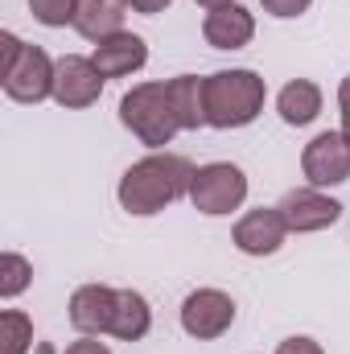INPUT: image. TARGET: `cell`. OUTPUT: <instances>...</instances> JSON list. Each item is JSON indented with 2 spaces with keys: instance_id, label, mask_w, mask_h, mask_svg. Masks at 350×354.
<instances>
[{
  "instance_id": "obj_1",
  "label": "cell",
  "mask_w": 350,
  "mask_h": 354,
  "mask_svg": "<svg viewBox=\"0 0 350 354\" xmlns=\"http://www.w3.org/2000/svg\"><path fill=\"white\" fill-rule=\"evenodd\" d=\"M190 181H194L190 157L161 149V153H149L124 169L120 185H116V198L128 214L149 218V214H161L165 206H174L177 198H190Z\"/></svg>"
},
{
  "instance_id": "obj_2",
  "label": "cell",
  "mask_w": 350,
  "mask_h": 354,
  "mask_svg": "<svg viewBox=\"0 0 350 354\" xmlns=\"http://www.w3.org/2000/svg\"><path fill=\"white\" fill-rule=\"evenodd\" d=\"M206 128L231 132V128H248L256 124V115L264 111L268 87L256 71H214L206 75Z\"/></svg>"
},
{
  "instance_id": "obj_3",
  "label": "cell",
  "mask_w": 350,
  "mask_h": 354,
  "mask_svg": "<svg viewBox=\"0 0 350 354\" xmlns=\"http://www.w3.org/2000/svg\"><path fill=\"white\" fill-rule=\"evenodd\" d=\"M120 124L149 145L153 153H161L165 145H174V136L181 132V115L174 103V87L165 83H136L132 91H124L120 99Z\"/></svg>"
},
{
  "instance_id": "obj_4",
  "label": "cell",
  "mask_w": 350,
  "mask_h": 354,
  "mask_svg": "<svg viewBox=\"0 0 350 354\" xmlns=\"http://www.w3.org/2000/svg\"><path fill=\"white\" fill-rule=\"evenodd\" d=\"M0 50H4V66H0V83L12 103H42L54 99V58L42 46H25L17 33H0Z\"/></svg>"
},
{
  "instance_id": "obj_5",
  "label": "cell",
  "mask_w": 350,
  "mask_h": 354,
  "mask_svg": "<svg viewBox=\"0 0 350 354\" xmlns=\"http://www.w3.org/2000/svg\"><path fill=\"white\" fill-rule=\"evenodd\" d=\"M190 202L198 214H210V218H223L231 210H239L248 202V174L231 161H210V165H198L194 181H190Z\"/></svg>"
},
{
  "instance_id": "obj_6",
  "label": "cell",
  "mask_w": 350,
  "mask_h": 354,
  "mask_svg": "<svg viewBox=\"0 0 350 354\" xmlns=\"http://www.w3.org/2000/svg\"><path fill=\"white\" fill-rule=\"evenodd\" d=\"M235 326V301L223 288H194L181 301V330L198 342H214Z\"/></svg>"
},
{
  "instance_id": "obj_7",
  "label": "cell",
  "mask_w": 350,
  "mask_h": 354,
  "mask_svg": "<svg viewBox=\"0 0 350 354\" xmlns=\"http://www.w3.org/2000/svg\"><path fill=\"white\" fill-rule=\"evenodd\" d=\"M301 174L313 189L350 181V145L342 132H317L301 153Z\"/></svg>"
},
{
  "instance_id": "obj_8",
  "label": "cell",
  "mask_w": 350,
  "mask_h": 354,
  "mask_svg": "<svg viewBox=\"0 0 350 354\" xmlns=\"http://www.w3.org/2000/svg\"><path fill=\"white\" fill-rule=\"evenodd\" d=\"M103 75L99 66L83 58V54H62L58 66H54V103L66 107V111H83L91 103H99L103 95Z\"/></svg>"
},
{
  "instance_id": "obj_9",
  "label": "cell",
  "mask_w": 350,
  "mask_h": 354,
  "mask_svg": "<svg viewBox=\"0 0 350 354\" xmlns=\"http://www.w3.org/2000/svg\"><path fill=\"white\" fill-rule=\"evenodd\" d=\"M280 214L288 223V235H313V231H326L342 218V202L330 198L326 189L305 185V189H288L280 198Z\"/></svg>"
},
{
  "instance_id": "obj_10",
  "label": "cell",
  "mask_w": 350,
  "mask_h": 354,
  "mask_svg": "<svg viewBox=\"0 0 350 354\" xmlns=\"http://www.w3.org/2000/svg\"><path fill=\"white\" fill-rule=\"evenodd\" d=\"M288 239V223L280 214V206H260V210H248L235 231H231V243L243 252V256H276Z\"/></svg>"
},
{
  "instance_id": "obj_11",
  "label": "cell",
  "mask_w": 350,
  "mask_h": 354,
  "mask_svg": "<svg viewBox=\"0 0 350 354\" xmlns=\"http://www.w3.org/2000/svg\"><path fill=\"white\" fill-rule=\"evenodd\" d=\"M91 62L99 66L103 79H128V75L145 71V62H149V41H145L140 33H128V29H124V33H116V37H103V41L95 46Z\"/></svg>"
},
{
  "instance_id": "obj_12",
  "label": "cell",
  "mask_w": 350,
  "mask_h": 354,
  "mask_svg": "<svg viewBox=\"0 0 350 354\" xmlns=\"http://www.w3.org/2000/svg\"><path fill=\"white\" fill-rule=\"evenodd\" d=\"M111 317H116V288L107 284H83L71 297V326L87 338L111 334Z\"/></svg>"
},
{
  "instance_id": "obj_13",
  "label": "cell",
  "mask_w": 350,
  "mask_h": 354,
  "mask_svg": "<svg viewBox=\"0 0 350 354\" xmlns=\"http://www.w3.org/2000/svg\"><path fill=\"white\" fill-rule=\"evenodd\" d=\"M202 37L214 50H243L256 37V17L239 0L235 4H223V8H210L206 21H202Z\"/></svg>"
},
{
  "instance_id": "obj_14",
  "label": "cell",
  "mask_w": 350,
  "mask_h": 354,
  "mask_svg": "<svg viewBox=\"0 0 350 354\" xmlns=\"http://www.w3.org/2000/svg\"><path fill=\"white\" fill-rule=\"evenodd\" d=\"M124 17H128V0H79L75 29H79V37L99 46L103 37L124 33Z\"/></svg>"
},
{
  "instance_id": "obj_15",
  "label": "cell",
  "mask_w": 350,
  "mask_h": 354,
  "mask_svg": "<svg viewBox=\"0 0 350 354\" xmlns=\"http://www.w3.org/2000/svg\"><path fill=\"white\" fill-rule=\"evenodd\" d=\"M276 111L288 128H305L322 115V87L313 79H293L276 95Z\"/></svg>"
},
{
  "instance_id": "obj_16",
  "label": "cell",
  "mask_w": 350,
  "mask_h": 354,
  "mask_svg": "<svg viewBox=\"0 0 350 354\" xmlns=\"http://www.w3.org/2000/svg\"><path fill=\"white\" fill-rule=\"evenodd\" d=\"M153 330V309L136 288H116V317H111V338L120 342H140Z\"/></svg>"
},
{
  "instance_id": "obj_17",
  "label": "cell",
  "mask_w": 350,
  "mask_h": 354,
  "mask_svg": "<svg viewBox=\"0 0 350 354\" xmlns=\"http://www.w3.org/2000/svg\"><path fill=\"white\" fill-rule=\"evenodd\" d=\"M169 87H174V103H177V115H181V132H198V128H206V79H198V75H177L169 79Z\"/></svg>"
},
{
  "instance_id": "obj_18",
  "label": "cell",
  "mask_w": 350,
  "mask_h": 354,
  "mask_svg": "<svg viewBox=\"0 0 350 354\" xmlns=\"http://www.w3.org/2000/svg\"><path fill=\"white\" fill-rule=\"evenodd\" d=\"M33 342V317L21 309L0 313V354H25Z\"/></svg>"
},
{
  "instance_id": "obj_19",
  "label": "cell",
  "mask_w": 350,
  "mask_h": 354,
  "mask_svg": "<svg viewBox=\"0 0 350 354\" xmlns=\"http://www.w3.org/2000/svg\"><path fill=\"white\" fill-rule=\"evenodd\" d=\"M29 280H33V264H29L21 252H4V256H0V297H4V301L21 297V292L29 288Z\"/></svg>"
},
{
  "instance_id": "obj_20",
  "label": "cell",
  "mask_w": 350,
  "mask_h": 354,
  "mask_svg": "<svg viewBox=\"0 0 350 354\" xmlns=\"http://www.w3.org/2000/svg\"><path fill=\"white\" fill-rule=\"evenodd\" d=\"M29 12H33L37 25H46V29H62V25H75L79 0H29Z\"/></svg>"
},
{
  "instance_id": "obj_21",
  "label": "cell",
  "mask_w": 350,
  "mask_h": 354,
  "mask_svg": "<svg viewBox=\"0 0 350 354\" xmlns=\"http://www.w3.org/2000/svg\"><path fill=\"white\" fill-rule=\"evenodd\" d=\"M264 12L268 17H276V21H293V17H301V12H309V4L313 0H260Z\"/></svg>"
},
{
  "instance_id": "obj_22",
  "label": "cell",
  "mask_w": 350,
  "mask_h": 354,
  "mask_svg": "<svg viewBox=\"0 0 350 354\" xmlns=\"http://www.w3.org/2000/svg\"><path fill=\"white\" fill-rule=\"evenodd\" d=\"M276 354H326L322 351V342H313V338H305V334H297V338H284Z\"/></svg>"
},
{
  "instance_id": "obj_23",
  "label": "cell",
  "mask_w": 350,
  "mask_h": 354,
  "mask_svg": "<svg viewBox=\"0 0 350 354\" xmlns=\"http://www.w3.org/2000/svg\"><path fill=\"white\" fill-rule=\"evenodd\" d=\"M66 354H111V351H107V342H99V338H87V334H83L79 342L66 346Z\"/></svg>"
},
{
  "instance_id": "obj_24",
  "label": "cell",
  "mask_w": 350,
  "mask_h": 354,
  "mask_svg": "<svg viewBox=\"0 0 350 354\" xmlns=\"http://www.w3.org/2000/svg\"><path fill=\"white\" fill-rule=\"evenodd\" d=\"M174 0H128V8L132 12H140V17H157V12H165Z\"/></svg>"
},
{
  "instance_id": "obj_25",
  "label": "cell",
  "mask_w": 350,
  "mask_h": 354,
  "mask_svg": "<svg viewBox=\"0 0 350 354\" xmlns=\"http://www.w3.org/2000/svg\"><path fill=\"white\" fill-rule=\"evenodd\" d=\"M338 107H342V115H350V75L338 83Z\"/></svg>"
},
{
  "instance_id": "obj_26",
  "label": "cell",
  "mask_w": 350,
  "mask_h": 354,
  "mask_svg": "<svg viewBox=\"0 0 350 354\" xmlns=\"http://www.w3.org/2000/svg\"><path fill=\"white\" fill-rule=\"evenodd\" d=\"M198 4H202V8L210 12V8H223V4H235V0H198Z\"/></svg>"
},
{
  "instance_id": "obj_27",
  "label": "cell",
  "mask_w": 350,
  "mask_h": 354,
  "mask_svg": "<svg viewBox=\"0 0 350 354\" xmlns=\"http://www.w3.org/2000/svg\"><path fill=\"white\" fill-rule=\"evenodd\" d=\"M342 136H347V145H350V115H342V128H338Z\"/></svg>"
}]
</instances>
